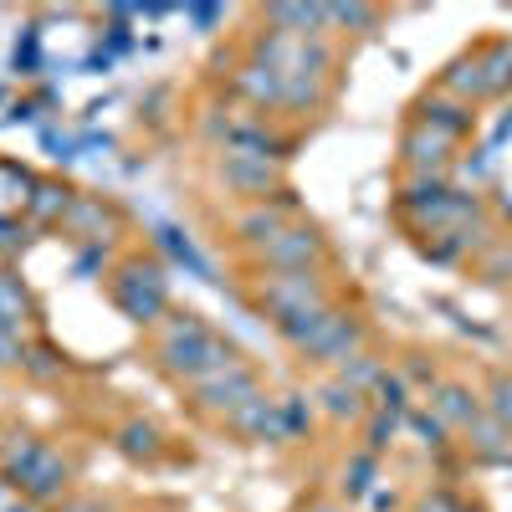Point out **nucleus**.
<instances>
[{"label": "nucleus", "mask_w": 512, "mask_h": 512, "mask_svg": "<svg viewBox=\"0 0 512 512\" xmlns=\"http://www.w3.org/2000/svg\"><path fill=\"white\" fill-rule=\"evenodd\" d=\"M246 303L272 323L282 344H303L308 328L344 303V287L333 272H272V277H246Z\"/></svg>", "instance_id": "f257e3e1"}, {"label": "nucleus", "mask_w": 512, "mask_h": 512, "mask_svg": "<svg viewBox=\"0 0 512 512\" xmlns=\"http://www.w3.org/2000/svg\"><path fill=\"white\" fill-rule=\"evenodd\" d=\"M149 354H154V369L164 379H175L180 390L195 384V379H205V374L231 369V364L246 359L231 338L216 333L205 323V313H195V308H169L159 318V328L149 333Z\"/></svg>", "instance_id": "f03ea898"}, {"label": "nucleus", "mask_w": 512, "mask_h": 512, "mask_svg": "<svg viewBox=\"0 0 512 512\" xmlns=\"http://www.w3.org/2000/svg\"><path fill=\"white\" fill-rule=\"evenodd\" d=\"M103 292H108V303L144 333H154L159 318L175 308V297H169V272L154 262L149 251L118 256V262L108 267V277H103Z\"/></svg>", "instance_id": "7ed1b4c3"}, {"label": "nucleus", "mask_w": 512, "mask_h": 512, "mask_svg": "<svg viewBox=\"0 0 512 512\" xmlns=\"http://www.w3.org/2000/svg\"><path fill=\"white\" fill-rule=\"evenodd\" d=\"M333 262H338V251H333L328 231L308 216H297L262 251H251L241 267H246V277H272V272H333Z\"/></svg>", "instance_id": "20e7f679"}, {"label": "nucleus", "mask_w": 512, "mask_h": 512, "mask_svg": "<svg viewBox=\"0 0 512 512\" xmlns=\"http://www.w3.org/2000/svg\"><path fill=\"white\" fill-rule=\"evenodd\" d=\"M216 190L236 205H272V200H292L287 185V164L272 154H256V149H216Z\"/></svg>", "instance_id": "39448f33"}, {"label": "nucleus", "mask_w": 512, "mask_h": 512, "mask_svg": "<svg viewBox=\"0 0 512 512\" xmlns=\"http://www.w3.org/2000/svg\"><path fill=\"white\" fill-rule=\"evenodd\" d=\"M369 338H374L369 318H364L359 308H349V303H338L333 313H323V318L308 328L303 344H292V354H297V364H303V369L338 374L354 354H364V349H369Z\"/></svg>", "instance_id": "423d86ee"}, {"label": "nucleus", "mask_w": 512, "mask_h": 512, "mask_svg": "<svg viewBox=\"0 0 512 512\" xmlns=\"http://www.w3.org/2000/svg\"><path fill=\"white\" fill-rule=\"evenodd\" d=\"M262 390H267L262 369H256L251 359H241V364H231V369H216V374L185 384V405H190V415L221 425L226 415H236L251 395H262Z\"/></svg>", "instance_id": "0eeeda50"}, {"label": "nucleus", "mask_w": 512, "mask_h": 512, "mask_svg": "<svg viewBox=\"0 0 512 512\" xmlns=\"http://www.w3.org/2000/svg\"><path fill=\"white\" fill-rule=\"evenodd\" d=\"M456 159H461V144L431 134L420 123H400V149H395L400 180H451Z\"/></svg>", "instance_id": "6e6552de"}, {"label": "nucleus", "mask_w": 512, "mask_h": 512, "mask_svg": "<svg viewBox=\"0 0 512 512\" xmlns=\"http://www.w3.org/2000/svg\"><path fill=\"white\" fill-rule=\"evenodd\" d=\"M287 221H297V200H272V205H236L231 210V216L221 221V241L241 256V262H246V256L251 251H262Z\"/></svg>", "instance_id": "1a4fd4ad"}, {"label": "nucleus", "mask_w": 512, "mask_h": 512, "mask_svg": "<svg viewBox=\"0 0 512 512\" xmlns=\"http://www.w3.org/2000/svg\"><path fill=\"white\" fill-rule=\"evenodd\" d=\"M128 226V210L108 195H93V190H77V200L67 205V216H62V236L77 241V246H103V241H118Z\"/></svg>", "instance_id": "9d476101"}, {"label": "nucleus", "mask_w": 512, "mask_h": 512, "mask_svg": "<svg viewBox=\"0 0 512 512\" xmlns=\"http://www.w3.org/2000/svg\"><path fill=\"white\" fill-rule=\"evenodd\" d=\"M405 123H420V128H431V134L451 139V144H466V139H477V108L472 103H461L451 93H441L436 82L431 88H420L405 108Z\"/></svg>", "instance_id": "9b49d317"}, {"label": "nucleus", "mask_w": 512, "mask_h": 512, "mask_svg": "<svg viewBox=\"0 0 512 512\" xmlns=\"http://www.w3.org/2000/svg\"><path fill=\"white\" fill-rule=\"evenodd\" d=\"M72 482H77V461L67 456V451H57V446H47L36 456V466L21 477V497L31 502V507H62L67 497H72Z\"/></svg>", "instance_id": "f8f14e48"}, {"label": "nucleus", "mask_w": 512, "mask_h": 512, "mask_svg": "<svg viewBox=\"0 0 512 512\" xmlns=\"http://www.w3.org/2000/svg\"><path fill=\"white\" fill-rule=\"evenodd\" d=\"M221 431H231L241 446H282L287 441V420H282V400L277 395H251L236 415L221 420Z\"/></svg>", "instance_id": "ddd939ff"}, {"label": "nucleus", "mask_w": 512, "mask_h": 512, "mask_svg": "<svg viewBox=\"0 0 512 512\" xmlns=\"http://www.w3.org/2000/svg\"><path fill=\"white\" fill-rule=\"evenodd\" d=\"M0 328L31 338L41 328V297L31 292V282L21 277L16 262H0Z\"/></svg>", "instance_id": "4468645a"}, {"label": "nucleus", "mask_w": 512, "mask_h": 512, "mask_svg": "<svg viewBox=\"0 0 512 512\" xmlns=\"http://www.w3.org/2000/svg\"><path fill=\"white\" fill-rule=\"evenodd\" d=\"M431 415L446 425V431H466L482 415V395L461 379H436L431 384Z\"/></svg>", "instance_id": "2eb2a0df"}, {"label": "nucleus", "mask_w": 512, "mask_h": 512, "mask_svg": "<svg viewBox=\"0 0 512 512\" xmlns=\"http://www.w3.org/2000/svg\"><path fill=\"white\" fill-rule=\"evenodd\" d=\"M72 200H77V185H67L57 175H36L31 180V195H26V221L41 226V231H57Z\"/></svg>", "instance_id": "dca6fc26"}, {"label": "nucleus", "mask_w": 512, "mask_h": 512, "mask_svg": "<svg viewBox=\"0 0 512 512\" xmlns=\"http://www.w3.org/2000/svg\"><path fill=\"white\" fill-rule=\"evenodd\" d=\"M472 57H477L482 82H487V103L507 98V93H512V36H507V31H497V36L472 41Z\"/></svg>", "instance_id": "f3484780"}, {"label": "nucleus", "mask_w": 512, "mask_h": 512, "mask_svg": "<svg viewBox=\"0 0 512 512\" xmlns=\"http://www.w3.org/2000/svg\"><path fill=\"white\" fill-rule=\"evenodd\" d=\"M113 451L123 461H134V466H159L164 461V431L154 420H144V415H128L113 431Z\"/></svg>", "instance_id": "a211bd4d"}, {"label": "nucleus", "mask_w": 512, "mask_h": 512, "mask_svg": "<svg viewBox=\"0 0 512 512\" xmlns=\"http://www.w3.org/2000/svg\"><path fill=\"white\" fill-rule=\"evenodd\" d=\"M333 425H364V415H369V395L364 390H354V384H344L338 374H328L323 384H318V400H313Z\"/></svg>", "instance_id": "6ab92c4d"}, {"label": "nucleus", "mask_w": 512, "mask_h": 512, "mask_svg": "<svg viewBox=\"0 0 512 512\" xmlns=\"http://www.w3.org/2000/svg\"><path fill=\"white\" fill-rule=\"evenodd\" d=\"M41 451H47L41 436H6V446H0V477H6L11 487H21V477L36 466Z\"/></svg>", "instance_id": "aec40b11"}, {"label": "nucleus", "mask_w": 512, "mask_h": 512, "mask_svg": "<svg viewBox=\"0 0 512 512\" xmlns=\"http://www.w3.org/2000/svg\"><path fill=\"white\" fill-rule=\"evenodd\" d=\"M384 26V6H328V31L333 36H369Z\"/></svg>", "instance_id": "412c9836"}, {"label": "nucleus", "mask_w": 512, "mask_h": 512, "mask_svg": "<svg viewBox=\"0 0 512 512\" xmlns=\"http://www.w3.org/2000/svg\"><path fill=\"white\" fill-rule=\"evenodd\" d=\"M395 425H400V405H390V400L369 405V415H364V451L379 456L384 446L395 441Z\"/></svg>", "instance_id": "4be33fe9"}, {"label": "nucleus", "mask_w": 512, "mask_h": 512, "mask_svg": "<svg viewBox=\"0 0 512 512\" xmlns=\"http://www.w3.org/2000/svg\"><path fill=\"white\" fill-rule=\"evenodd\" d=\"M461 436H466V451H477V456H487V461H492V456H502V451H507V441H512V436L502 431V425H497L487 410H482L472 425H466Z\"/></svg>", "instance_id": "5701e85b"}, {"label": "nucleus", "mask_w": 512, "mask_h": 512, "mask_svg": "<svg viewBox=\"0 0 512 512\" xmlns=\"http://www.w3.org/2000/svg\"><path fill=\"white\" fill-rule=\"evenodd\" d=\"M482 410L502 425V431L512 436V374L507 369H492V379H487V390H482Z\"/></svg>", "instance_id": "b1692460"}, {"label": "nucleus", "mask_w": 512, "mask_h": 512, "mask_svg": "<svg viewBox=\"0 0 512 512\" xmlns=\"http://www.w3.org/2000/svg\"><path fill=\"white\" fill-rule=\"evenodd\" d=\"M338 477H344V482H338V497H364V492L374 487V456H369V451L349 456Z\"/></svg>", "instance_id": "393cba45"}, {"label": "nucleus", "mask_w": 512, "mask_h": 512, "mask_svg": "<svg viewBox=\"0 0 512 512\" xmlns=\"http://www.w3.org/2000/svg\"><path fill=\"white\" fill-rule=\"evenodd\" d=\"M26 359H31V338H21V333H6L0 328V369H21L26 374Z\"/></svg>", "instance_id": "a878e982"}, {"label": "nucleus", "mask_w": 512, "mask_h": 512, "mask_svg": "<svg viewBox=\"0 0 512 512\" xmlns=\"http://www.w3.org/2000/svg\"><path fill=\"white\" fill-rule=\"evenodd\" d=\"M62 369H67V354H57V349H47V344H31L26 374H36V379H57Z\"/></svg>", "instance_id": "bb28decb"}, {"label": "nucleus", "mask_w": 512, "mask_h": 512, "mask_svg": "<svg viewBox=\"0 0 512 512\" xmlns=\"http://www.w3.org/2000/svg\"><path fill=\"white\" fill-rule=\"evenodd\" d=\"M52 512H113V502L108 497H98V492H72L62 507H52Z\"/></svg>", "instance_id": "cd10ccee"}, {"label": "nucleus", "mask_w": 512, "mask_h": 512, "mask_svg": "<svg viewBox=\"0 0 512 512\" xmlns=\"http://www.w3.org/2000/svg\"><path fill=\"white\" fill-rule=\"evenodd\" d=\"M303 512H349V507L338 502V497H328V492H318V497H308V502H303Z\"/></svg>", "instance_id": "c85d7f7f"}]
</instances>
